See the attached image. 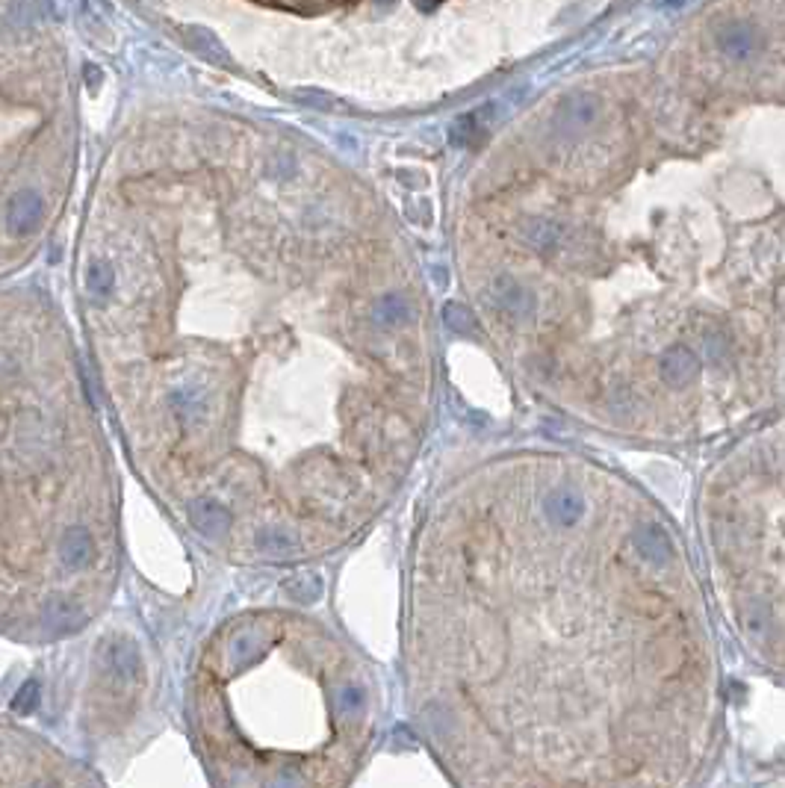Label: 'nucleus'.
<instances>
[{
    "label": "nucleus",
    "mask_w": 785,
    "mask_h": 788,
    "mask_svg": "<svg viewBox=\"0 0 785 788\" xmlns=\"http://www.w3.org/2000/svg\"><path fill=\"white\" fill-rule=\"evenodd\" d=\"M461 718L493 785L682 783L717 718L703 593L659 511L594 461L508 455L469 485Z\"/></svg>",
    "instance_id": "f257e3e1"
},
{
    "label": "nucleus",
    "mask_w": 785,
    "mask_h": 788,
    "mask_svg": "<svg viewBox=\"0 0 785 788\" xmlns=\"http://www.w3.org/2000/svg\"><path fill=\"white\" fill-rule=\"evenodd\" d=\"M703 535L726 620L759 662L785 673V416L712 470Z\"/></svg>",
    "instance_id": "f03ea898"
},
{
    "label": "nucleus",
    "mask_w": 785,
    "mask_h": 788,
    "mask_svg": "<svg viewBox=\"0 0 785 788\" xmlns=\"http://www.w3.org/2000/svg\"><path fill=\"white\" fill-rule=\"evenodd\" d=\"M42 216H44V201H42L39 192L21 189L12 201H9L6 228H9V234L27 237V234H33V230L42 225Z\"/></svg>",
    "instance_id": "7ed1b4c3"
},
{
    "label": "nucleus",
    "mask_w": 785,
    "mask_h": 788,
    "mask_svg": "<svg viewBox=\"0 0 785 788\" xmlns=\"http://www.w3.org/2000/svg\"><path fill=\"white\" fill-rule=\"evenodd\" d=\"M104 667L116 679L136 682L142 673V658L131 641H113L109 647H104Z\"/></svg>",
    "instance_id": "20e7f679"
},
{
    "label": "nucleus",
    "mask_w": 785,
    "mask_h": 788,
    "mask_svg": "<svg viewBox=\"0 0 785 788\" xmlns=\"http://www.w3.org/2000/svg\"><path fill=\"white\" fill-rule=\"evenodd\" d=\"M189 514H192V523H196L198 532L207 537H225L228 528L234 526V517H230L228 508L213 503V499H196L189 508Z\"/></svg>",
    "instance_id": "39448f33"
},
{
    "label": "nucleus",
    "mask_w": 785,
    "mask_h": 788,
    "mask_svg": "<svg viewBox=\"0 0 785 788\" xmlns=\"http://www.w3.org/2000/svg\"><path fill=\"white\" fill-rule=\"evenodd\" d=\"M717 44L726 57L747 60L750 53H756V48H759V33H756L750 24H726V27H720Z\"/></svg>",
    "instance_id": "423d86ee"
},
{
    "label": "nucleus",
    "mask_w": 785,
    "mask_h": 788,
    "mask_svg": "<svg viewBox=\"0 0 785 788\" xmlns=\"http://www.w3.org/2000/svg\"><path fill=\"white\" fill-rule=\"evenodd\" d=\"M92 552H95V543H92V535L86 532V528L74 526V528H68L66 535H62L60 559H62L66 567H71V570L86 567V564L92 561Z\"/></svg>",
    "instance_id": "0eeeda50"
},
{
    "label": "nucleus",
    "mask_w": 785,
    "mask_h": 788,
    "mask_svg": "<svg viewBox=\"0 0 785 788\" xmlns=\"http://www.w3.org/2000/svg\"><path fill=\"white\" fill-rule=\"evenodd\" d=\"M172 411L178 414V420L187 425V429H192V425H198L201 420H204L207 414V398H204V390L201 387H178V390L172 393Z\"/></svg>",
    "instance_id": "6e6552de"
},
{
    "label": "nucleus",
    "mask_w": 785,
    "mask_h": 788,
    "mask_svg": "<svg viewBox=\"0 0 785 788\" xmlns=\"http://www.w3.org/2000/svg\"><path fill=\"white\" fill-rule=\"evenodd\" d=\"M83 620H86V615H83V608L71 599L57 597V599H48V606H44V623L60 635L77 632V629L83 626Z\"/></svg>",
    "instance_id": "1a4fd4ad"
},
{
    "label": "nucleus",
    "mask_w": 785,
    "mask_h": 788,
    "mask_svg": "<svg viewBox=\"0 0 785 788\" xmlns=\"http://www.w3.org/2000/svg\"><path fill=\"white\" fill-rule=\"evenodd\" d=\"M263 647V632L257 626H245L239 629V632L230 638V647H228V664L234 667V671H239V667H245L252 658H257V653H260Z\"/></svg>",
    "instance_id": "9d476101"
},
{
    "label": "nucleus",
    "mask_w": 785,
    "mask_h": 788,
    "mask_svg": "<svg viewBox=\"0 0 785 788\" xmlns=\"http://www.w3.org/2000/svg\"><path fill=\"white\" fill-rule=\"evenodd\" d=\"M254 546L266 559H292V555L301 550L299 541H295L286 528H260L254 537Z\"/></svg>",
    "instance_id": "9b49d317"
},
{
    "label": "nucleus",
    "mask_w": 785,
    "mask_h": 788,
    "mask_svg": "<svg viewBox=\"0 0 785 788\" xmlns=\"http://www.w3.org/2000/svg\"><path fill=\"white\" fill-rule=\"evenodd\" d=\"M284 593L295 602H316L322 597V579L316 573H304L284 582Z\"/></svg>",
    "instance_id": "f8f14e48"
},
{
    "label": "nucleus",
    "mask_w": 785,
    "mask_h": 788,
    "mask_svg": "<svg viewBox=\"0 0 785 788\" xmlns=\"http://www.w3.org/2000/svg\"><path fill=\"white\" fill-rule=\"evenodd\" d=\"M187 39L192 42V48H196L198 53H204V57L216 60V62H228V51L221 48L216 36L210 33V30H204V27H189Z\"/></svg>",
    "instance_id": "ddd939ff"
},
{
    "label": "nucleus",
    "mask_w": 785,
    "mask_h": 788,
    "mask_svg": "<svg viewBox=\"0 0 785 788\" xmlns=\"http://www.w3.org/2000/svg\"><path fill=\"white\" fill-rule=\"evenodd\" d=\"M366 706V694L360 685H343L337 691V712L343 718H357Z\"/></svg>",
    "instance_id": "4468645a"
},
{
    "label": "nucleus",
    "mask_w": 785,
    "mask_h": 788,
    "mask_svg": "<svg viewBox=\"0 0 785 788\" xmlns=\"http://www.w3.org/2000/svg\"><path fill=\"white\" fill-rule=\"evenodd\" d=\"M39 700H42V694H39V682H24L21 685V691L15 694V700H12V709L18 712V715H33L36 712V706H39Z\"/></svg>",
    "instance_id": "2eb2a0df"
},
{
    "label": "nucleus",
    "mask_w": 785,
    "mask_h": 788,
    "mask_svg": "<svg viewBox=\"0 0 785 788\" xmlns=\"http://www.w3.org/2000/svg\"><path fill=\"white\" fill-rule=\"evenodd\" d=\"M113 286H116V275L109 272L107 266H92L89 269V290L95 295L104 299V295L113 293Z\"/></svg>",
    "instance_id": "dca6fc26"
},
{
    "label": "nucleus",
    "mask_w": 785,
    "mask_h": 788,
    "mask_svg": "<svg viewBox=\"0 0 785 788\" xmlns=\"http://www.w3.org/2000/svg\"><path fill=\"white\" fill-rule=\"evenodd\" d=\"M664 4H668V6H679L682 0H664Z\"/></svg>",
    "instance_id": "f3484780"
}]
</instances>
